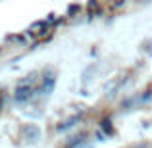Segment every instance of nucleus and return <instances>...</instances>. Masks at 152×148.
<instances>
[{"mask_svg": "<svg viewBox=\"0 0 152 148\" xmlns=\"http://www.w3.org/2000/svg\"><path fill=\"white\" fill-rule=\"evenodd\" d=\"M35 90L31 89V87H15V93H14V100L15 102H27L31 96H33Z\"/></svg>", "mask_w": 152, "mask_h": 148, "instance_id": "nucleus-1", "label": "nucleus"}, {"mask_svg": "<svg viewBox=\"0 0 152 148\" xmlns=\"http://www.w3.org/2000/svg\"><path fill=\"white\" fill-rule=\"evenodd\" d=\"M54 85H56V77H54V73L45 75V81H42V93H45V94H50L52 90H54Z\"/></svg>", "mask_w": 152, "mask_h": 148, "instance_id": "nucleus-2", "label": "nucleus"}, {"mask_svg": "<svg viewBox=\"0 0 152 148\" xmlns=\"http://www.w3.org/2000/svg\"><path fill=\"white\" fill-rule=\"evenodd\" d=\"M35 81H37V75L31 73V75H27L25 79H21V81L18 83V87H31V89H33V83Z\"/></svg>", "mask_w": 152, "mask_h": 148, "instance_id": "nucleus-3", "label": "nucleus"}, {"mask_svg": "<svg viewBox=\"0 0 152 148\" xmlns=\"http://www.w3.org/2000/svg\"><path fill=\"white\" fill-rule=\"evenodd\" d=\"M81 119V115H73V117H69L67 121H64L62 125L58 127V129H67V127H71V125H75V121H79Z\"/></svg>", "mask_w": 152, "mask_h": 148, "instance_id": "nucleus-4", "label": "nucleus"}, {"mask_svg": "<svg viewBox=\"0 0 152 148\" xmlns=\"http://www.w3.org/2000/svg\"><path fill=\"white\" fill-rule=\"evenodd\" d=\"M102 129L106 131V133H112V131H114V129H112V121H110V119H104V121H102Z\"/></svg>", "mask_w": 152, "mask_h": 148, "instance_id": "nucleus-5", "label": "nucleus"}, {"mask_svg": "<svg viewBox=\"0 0 152 148\" xmlns=\"http://www.w3.org/2000/svg\"><path fill=\"white\" fill-rule=\"evenodd\" d=\"M89 10H98V2H89Z\"/></svg>", "mask_w": 152, "mask_h": 148, "instance_id": "nucleus-6", "label": "nucleus"}, {"mask_svg": "<svg viewBox=\"0 0 152 148\" xmlns=\"http://www.w3.org/2000/svg\"><path fill=\"white\" fill-rule=\"evenodd\" d=\"M75 12H79V6H75V4L69 6V14H75Z\"/></svg>", "mask_w": 152, "mask_h": 148, "instance_id": "nucleus-7", "label": "nucleus"}, {"mask_svg": "<svg viewBox=\"0 0 152 148\" xmlns=\"http://www.w3.org/2000/svg\"><path fill=\"white\" fill-rule=\"evenodd\" d=\"M139 148H146V146H139Z\"/></svg>", "mask_w": 152, "mask_h": 148, "instance_id": "nucleus-8", "label": "nucleus"}]
</instances>
